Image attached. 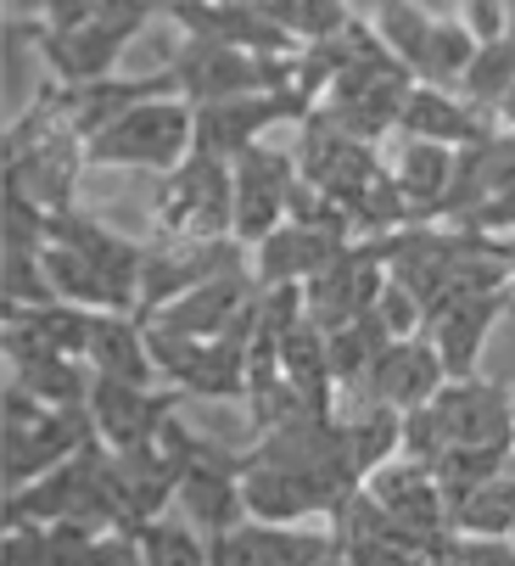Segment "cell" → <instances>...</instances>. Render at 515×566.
I'll list each match as a JSON object with an SVG mask.
<instances>
[{
  "mask_svg": "<svg viewBox=\"0 0 515 566\" xmlns=\"http://www.w3.org/2000/svg\"><path fill=\"white\" fill-rule=\"evenodd\" d=\"M191 151H197V102L180 91H157L91 140V169L168 175Z\"/></svg>",
  "mask_w": 515,
  "mask_h": 566,
  "instance_id": "6da1fadb",
  "label": "cell"
},
{
  "mask_svg": "<svg viewBox=\"0 0 515 566\" xmlns=\"http://www.w3.org/2000/svg\"><path fill=\"white\" fill-rule=\"evenodd\" d=\"M96 443L91 403H45L23 387H7V489H23L40 471L73 460L78 449Z\"/></svg>",
  "mask_w": 515,
  "mask_h": 566,
  "instance_id": "7a4b0ae2",
  "label": "cell"
},
{
  "mask_svg": "<svg viewBox=\"0 0 515 566\" xmlns=\"http://www.w3.org/2000/svg\"><path fill=\"white\" fill-rule=\"evenodd\" d=\"M151 213H157V235H235L230 157L197 146L180 169L157 175Z\"/></svg>",
  "mask_w": 515,
  "mask_h": 566,
  "instance_id": "3957f363",
  "label": "cell"
},
{
  "mask_svg": "<svg viewBox=\"0 0 515 566\" xmlns=\"http://www.w3.org/2000/svg\"><path fill=\"white\" fill-rule=\"evenodd\" d=\"M230 180H235V241L258 248L275 224H286L303 164H297V151H281L270 140H258V146L230 157Z\"/></svg>",
  "mask_w": 515,
  "mask_h": 566,
  "instance_id": "277c9868",
  "label": "cell"
},
{
  "mask_svg": "<svg viewBox=\"0 0 515 566\" xmlns=\"http://www.w3.org/2000/svg\"><path fill=\"white\" fill-rule=\"evenodd\" d=\"M246 241L235 235H157L146 253V281H140V314L162 308L168 297H180L224 270H246Z\"/></svg>",
  "mask_w": 515,
  "mask_h": 566,
  "instance_id": "5b68a950",
  "label": "cell"
},
{
  "mask_svg": "<svg viewBox=\"0 0 515 566\" xmlns=\"http://www.w3.org/2000/svg\"><path fill=\"white\" fill-rule=\"evenodd\" d=\"M84 169H91V140L73 135V129H45V135L7 146V186L34 197L45 213L73 208Z\"/></svg>",
  "mask_w": 515,
  "mask_h": 566,
  "instance_id": "8992f818",
  "label": "cell"
},
{
  "mask_svg": "<svg viewBox=\"0 0 515 566\" xmlns=\"http://www.w3.org/2000/svg\"><path fill=\"white\" fill-rule=\"evenodd\" d=\"M297 164H303V180H314L341 208H348L365 186H376L387 175V164L376 157V140L348 135L336 118H325L319 107L303 118V151H297Z\"/></svg>",
  "mask_w": 515,
  "mask_h": 566,
  "instance_id": "52a82bcc",
  "label": "cell"
},
{
  "mask_svg": "<svg viewBox=\"0 0 515 566\" xmlns=\"http://www.w3.org/2000/svg\"><path fill=\"white\" fill-rule=\"evenodd\" d=\"M162 67L175 73L180 96H191L197 107L241 96V91H270V56L264 51H246V45H230V40H208V34H186V45L168 56Z\"/></svg>",
  "mask_w": 515,
  "mask_h": 566,
  "instance_id": "ba28073f",
  "label": "cell"
},
{
  "mask_svg": "<svg viewBox=\"0 0 515 566\" xmlns=\"http://www.w3.org/2000/svg\"><path fill=\"white\" fill-rule=\"evenodd\" d=\"M23 40H34V51L45 56V73L62 78V85H91V78H107L118 67V56L129 51V40L140 29L96 12L91 23H73V29H34V23H18Z\"/></svg>",
  "mask_w": 515,
  "mask_h": 566,
  "instance_id": "9c48e42d",
  "label": "cell"
},
{
  "mask_svg": "<svg viewBox=\"0 0 515 566\" xmlns=\"http://www.w3.org/2000/svg\"><path fill=\"white\" fill-rule=\"evenodd\" d=\"M515 303V286H482V292H465V297H449L443 308H432L425 319V337H432L438 359L449 376H476L482 370V354H487V337L498 332V319L509 314Z\"/></svg>",
  "mask_w": 515,
  "mask_h": 566,
  "instance_id": "30bf717a",
  "label": "cell"
},
{
  "mask_svg": "<svg viewBox=\"0 0 515 566\" xmlns=\"http://www.w3.org/2000/svg\"><path fill=\"white\" fill-rule=\"evenodd\" d=\"M213 560H230V566H308V560H336V527L241 516L235 527L213 533Z\"/></svg>",
  "mask_w": 515,
  "mask_h": 566,
  "instance_id": "8fae6325",
  "label": "cell"
},
{
  "mask_svg": "<svg viewBox=\"0 0 515 566\" xmlns=\"http://www.w3.org/2000/svg\"><path fill=\"white\" fill-rule=\"evenodd\" d=\"M443 416L449 449L454 443H482V449H515V387L482 381V376H449L443 392L432 398Z\"/></svg>",
  "mask_w": 515,
  "mask_h": 566,
  "instance_id": "7c38bea8",
  "label": "cell"
},
{
  "mask_svg": "<svg viewBox=\"0 0 515 566\" xmlns=\"http://www.w3.org/2000/svg\"><path fill=\"white\" fill-rule=\"evenodd\" d=\"M387 281V253H381V241L376 235H359L348 241L314 281H303V297H308V314L319 319V326H336V319H354L376 303Z\"/></svg>",
  "mask_w": 515,
  "mask_h": 566,
  "instance_id": "4fadbf2b",
  "label": "cell"
},
{
  "mask_svg": "<svg viewBox=\"0 0 515 566\" xmlns=\"http://www.w3.org/2000/svg\"><path fill=\"white\" fill-rule=\"evenodd\" d=\"M180 410V387H140V381H118V376H96L91 381V421H96V438L107 449H129V443H146L162 432V421Z\"/></svg>",
  "mask_w": 515,
  "mask_h": 566,
  "instance_id": "5bb4252c",
  "label": "cell"
},
{
  "mask_svg": "<svg viewBox=\"0 0 515 566\" xmlns=\"http://www.w3.org/2000/svg\"><path fill=\"white\" fill-rule=\"evenodd\" d=\"M258 292H264V281L246 275V270H224L180 297H168L162 308H151L146 319H157V326H175L186 337H224L235 326H246V314L258 303Z\"/></svg>",
  "mask_w": 515,
  "mask_h": 566,
  "instance_id": "9a60e30c",
  "label": "cell"
},
{
  "mask_svg": "<svg viewBox=\"0 0 515 566\" xmlns=\"http://www.w3.org/2000/svg\"><path fill=\"white\" fill-rule=\"evenodd\" d=\"M275 124H303V107L281 91H241V96L197 107V146L219 151V157H235V151L258 146Z\"/></svg>",
  "mask_w": 515,
  "mask_h": 566,
  "instance_id": "2e32d148",
  "label": "cell"
},
{
  "mask_svg": "<svg viewBox=\"0 0 515 566\" xmlns=\"http://www.w3.org/2000/svg\"><path fill=\"white\" fill-rule=\"evenodd\" d=\"M348 241H359L348 224H308V219H286L275 224L264 241L252 248V275L264 286H286V281H314Z\"/></svg>",
  "mask_w": 515,
  "mask_h": 566,
  "instance_id": "e0dca14e",
  "label": "cell"
},
{
  "mask_svg": "<svg viewBox=\"0 0 515 566\" xmlns=\"http://www.w3.org/2000/svg\"><path fill=\"white\" fill-rule=\"evenodd\" d=\"M443 381H449V370H443L432 337L420 332V337L387 343L354 398H381V403H398V410H420V403H432L443 392Z\"/></svg>",
  "mask_w": 515,
  "mask_h": 566,
  "instance_id": "ac0fdd59",
  "label": "cell"
},
{
  "mask_svg": "<svg viewBox=\"0 0 515 566\" xmlns=\"http://www.w3.org/2000/svg\"><path fill=\"white\" fill-rule=\"evenodd\" d=\"M398 129L414 135V140L476 146V140H487L498 124H493V113L476 107L460 85H432V78H414V91H409V102H403Z\"/></svg>",
  "mask_w": 515,
  "mask_h": 566,
  "instance_id": "d6986e66",
  "label": "cell"
},
{
  "mask_svg": "<svg viewBox=\"0 0 515 566\" xmlns=\"http://www.w3.org/2000/svg\"><path fill=\"white\" fill-rule=\"evenodd\" d=\"M84 359H91L96 376L140 381V387H157V381H162L140 308H96V319H91V348H84Z\"/></svg>",
  "mask_w": 515,
  "mask_h": 566,
  "instance_id": "ffe728a7",
  "label": "cell"
},
{
  "mask_svg": "<svg viewBox=\"0 0 515 566\" xmlns=\"http://www.w3.org/2000/svg\"><path fill=\"white\" fill-rule=\"evenodd\" d=\"M392 180H398V191H403L414 224L443 219V213H449V197H454V180H460V146L403 135V146H398V157H392Z\"/></svg>",
  "mask_w": 515,
  "mask_h": 566,
  "instance_id": "44dd1931",
  "label": "cell"
},
{
  "mask_svg": "<svg viewBox=\"0 0 515 566\" xmlns=\"http://www.w3.org/2000/svg\"><path fill=\"white\" fill-rule=\"evenodd\" d=\"M91 319H96V308L67 303V297L7 303V348H56V354L84 359V348H91Z\"/></svg>",
  "mask_w": 515,
  "mask_h": 566,
  "instance_id": "7402d4cb",
  "label": "cell"
},
{
  "mask_svg": "<svg viewBox=\"0 0 515 566\" xmlns=\"http://www.w3.org/2000/svg\"><path fill=\"white\" fill-rule=\"evenodd\" d=\"M7 376L12 387L45 398V403H91V359L56 354V348H7Z\"/></svg>",
  "mask_w": 515,
  "mask_h": 566,
  "instance_id": "603a6c76",
  "label": "cell"
},
{
  "mask_svg": "<svg viewBox=\"0 0 515 566\" xmlns=\"http://www.w3.org/2000/svg\"><path fill=\"white\" fill-rule=\"evenodd\" d=\"M241 500H246V516L258 522H319V505L303 489V476L258 454H246L241 465Z\"/></svg>",
  "mask_w": 515,
  "mask_h": 566,
  "instance_id": "cb8c5ba5",
  "label": "cell"
},
{
  "mask_svg": "<svg viewBox=\"0 0 515 566\" xmlns=\"http://www.w3.org/2000/svg\"><path fill=\"white\" fill-rule=\"evenodd\" d=\"M341 438L359 465V476H370L376 465H387L392 454H403V410L381 398H359L348 416H341Z\"/></svg>",
  "mask_w": 515,
  "mask_h": 566,
  "instance_id": "d4e9b609",
  "label": "cell"
},
{
  "mask_svg": "<svg viewBox=\"0 0 515 566\" xmlns=\"http://www.w3.org/2000/svg\"><path fill=\"white\" fill-rule=\"evenodd\" d=\"M449 522L460 533H509L515 527V460L471 489H454L449 494Z\"/></svg>",
  "mask_w": 515,
  "mask_h": 566,
  "instance_id": "484cf974",
  "label": "cell"
},
{
  "mask_svg": "<svg viewBox=\"0 0 515 566\" xmlns=\"http://www.w3.org/2000/svg\"><path fill=\"white\" fill-rule=\"evenodd\" d=\"M392 337L381 332V319L365 308L354 319H336V326H325V348H330V370H336V387L341 392H359V381L370 376V365L381 359Z\"/></svg>",
  "mask_w": 515,
  "mask_h": 566,
  "instance_id": "4316f807",
  "label": "cell"
},
{
  "mask_svg": "<svg viewBox=\"0 0 515 566\" xmlns=\"http://www.w3.org/2000/svg\"><path fill=\"white\" fill-rule=\"evenodd\" d=\"M135 538H140V555H146V566H180V560H213V538L180 511V516H168V511H157V516H146V522H135Z\"/></svg>",
  "mask_w": 515,
  "mask_h": 566,
  "instance_id": "83f0119b",
  "label": "cell"
},
{
  "mask_svg": "<svg viewBox=\"0 0 515 566\" xmlns=\"http://www.w3.org/2000/svg\"><path fill=\"white\" fill-rule=\"evenodd\" d=\"M476 45H482V34H476L465 18H443V12H438L432 34H425V51H420V62H414V78H432V85H460L465 67H471V56H476Z\"/></svg>",
  "mask_w": 515,
  "mask_h": 566,
  "instance_id": "f1b7e54d",
  "label": "cell"
},
{
  "mask_svg": "<svg viewBox=\"0 0 515 566\" xmlns=\"http://www.w3.org/2000/svg\"><path fill=\"white\" fill-rule=\"evenodd\" d=\"M460 91H465L476 107H487V113L498 118V102L515 91V29L476 45V56H471L465 78H460Z\"/></svg>",
  "mask_w": 515,
  "mask_h": 566,
  "instance_id": "f546056e",
  "label": "cell"
},
{
  "mask_svg": "<svg viewBox=\"0 0 515 566\" xmlns=\"http://www.w3.org/2000/svg\"><path fill=\"white\" fill-rule=\"evenodd\" d=\"M376 34L387 40V51L403 62V67H414L420 62V51H425V34H432V23H438V12H425L420 0H376Z\"/></svg>",
  "mask_w": 515,
  "mask_h": 566,
  "instance_id": "4dcf8cb0",
  "label": "cell"
},
{
  "mask_svg": "<svg viewBox=\"0 0 515 566\" xmlns=\"http://www.w3.org/2000/svg\"><path fill=\"white\" fill-rule=\"evenodd\" d=\"M370 314L381 319V332H387L392 343H398V337H420L425 319H432L425 297H420L409 281H398L392 270H387V281H381V292H376V303H370Z\"/></svg>",
  "mask_w": 515,
  "mask_h": 566,
  "instance_id": "1f68e13d",
  "label": "cell"
},
{
  "mask_svg": "<svg viewBox=\"0 0 515 566\" xmlns=\"http://www.w3.org/2000/svg\"><path fill=\"white\" fill-rule=\"evenodd\" d=\"M359 12L348 7V0H292V12H286V29L303 40V45H319L330 34H341Z\"/></svg>",
  "mask_w": 515,
  "mask_h": 566,
  "instance_id": "d6a6232c",
  "label": "cell"
},
{
  "mask_svg": "<svg viewBox=\"0 0 515 566\" xmlns=\"http://www.w3.org/2000/svg\"><path fill=\"white\" fill-rule=\"evenodd\" d=\"M482 40H493V34H509L515 29V12H509V0H465V12H460Z\"/></svg>",
  "mask_w": 515,
  "mask_h": 566,
  "instance_id": "836d02e7",
  "label": "cell"
},
{
  "mask_svg": "<svg viewBox=\"0 0 515 566\" xmlns=\"http://www.w3.org/2000/svg\"><path fill=\"white\" fill-rule=\"evenodd\" d=\"M504 259H509V286H515V235H504Z\"/></svg>",
  "mask_w": 515,
  "mask_h": 566,
  "instance_id": "e575fe53",
  "label": "cell"
},
{
  "mask_svg": "<svg viewBox=\"0 0 515 566\" xmlns=\"http://www.w3.org/2000/svg\"><path fill=\"white\" fill-rule=\"evenodd\" d=\"M45 7V0H23V12H40Z\"/></svg>",
  "mask_w": 515,
  "mask_h": 566,
  "instance_id": "d590c367",
  "label": "cell"
},
{
  "mask_svg": "<svg viewBox=\"0 0 515 566\" xmlns=\"http://www.w3.org/2000/svg\"><path fill=\"white\" fill-rule=\"evenodd\" d=\"M509 544H515V527H509Z\"/></svg>",
  "mask_w": 515,
  "mask_h": 566,
  "instance_id": "8d00e7d4",
  "label": "cell"
},
{
  "mask_svg": "<svg viewBox=\"0 0 515 566\" xmlns=\"http://www.w3.org/2000/svg\"><path fill=\"white\" fill-rule=\"evenodd\" d=\"M509 12H515V0H509Z\"/></svg>",
  "mask_w": 515,
  "mask_h": 566,
  "instance_id": "74e56055",
  "label": "cell"
},
{
  "mask_svg": "<svg viewBox=\"0 0 515 566\" xmlns=\"http://www.w3.org/2000/svg\"><path fill=\"white\" fill-rule=\"evenodd\" d=\"M168 7H175V0H168Z\"/></svg>",
  "mask_w": 515,
  "mask_h": 566,
  "instance_id": "f35d334b",
  "label": "cell"
}]
</instances>
